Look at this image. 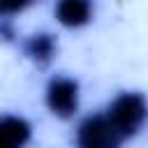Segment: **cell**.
Instances as JSON below:
<instances>
[{"label":"cell","mask_w":148,"mask_h":148,"mask_svg":"<svg viewBox=\"0 0 148 148\" xmlns=\"http://www.w3.org/2000/svg\"><path fill=\"white\" fill-rule=\"evenodd\" d=\"M104 118L109 120V125L116 130V134L120 139H130L143 127L146 97L141 92H123L111 102Z\"/></svg>","instance_id":"cell-1"},{"label":"cell","mask_w":148,"mask_h":148,"mask_svg":"<svg viewBox=\"0 0 148 148\" xmlns=\"http://www.w3.org/2000/svg\"><path fill=\"white\" fill-rule=\"evenodd\" d=\"M79 148H118L120 136L104 116H88L76 132Z\"/></svg>","instance_id":"cell-2"},{"label":"cell","mask_w":148,"mask_h":148,"mask_svg":"<svg viewBox=\"0 0 148 148\" xmlns=\"http://www.w3.org/2000/svg\"><path fill=\"white\" fill-rule=\"evenodd\" d=\"M46 104L60 118L74 116L76 106H79V83L74 79H67V76L51 79V83L46 88Z\"/></svg>","instance_id":"cell-3"},{"label":"cell","mask_w":148,"mask_h":148,"mask_svg":"<svg viewBox=\"0 0 148 148\" xmlns=\"http://www.w3.org/2000/svg\"><path fill=\"white\" fill-rule=\"evenodd\" d=\"M56 16L67 28L86 25L90 21V16H92V2L90 0H58Z\"/></svg>","instance_id":"cell-4"},{"label":"cell","mask_w":148,"mask_h":148,"mask_svg":"<svg viewBox=\"0 0 148 148\" xmlns=\"http://www.w3.org/2000/svg\"><path fill=\"white\" fill-rule=\"evenodd\" d=\"M30 139V125L16 116H0V148H23Z\"/></svg>","instance_id":"cell-5"},{"label":"cell","mask_w":148,"mask_h":148,"mask_svg":"<svg viewBox=\"0 0 148 148\" xmlns=\"http://www.w3.org/2000/svg\"><path fill=\"white\" fill-rule=\"evenodd\" d=\"M23 53H25L32 62H37L39 67H46V65L51 62V58L56 56V39H53V35H49V32H37V35L28 37L25 44H23Z\"/></svg>","instance_id":"cell-6"},{"label":"cell","mask_w":148,"mask_h":148,"mask_svg":"<svg viewBox=\"0 0 148 148\" xmlns=\"http://www.w3.org/2000/svg\"><path fill=\"white\" fill-rule=\"evenodd\" d=\"M32 2L35 0H0V16L5 18V16H12V14H18Z\"/></svg>","instance_id":"cell-7"},{"label":"cell","mask_w":148,"mask_h":148,"mask_svg":"<svg viewBox=\"0 0 148 148\" xmlns=\"http://www.w3.org/2000/svg\"><path fill=\"white\" fill-rule=\"evenodd\" d=\"M0 35H2L5 39H12V37H14V32H12V28H9V25H5V23L0 25Z\"/></svg>","instance_id":"cell-8"}]
</instances>
